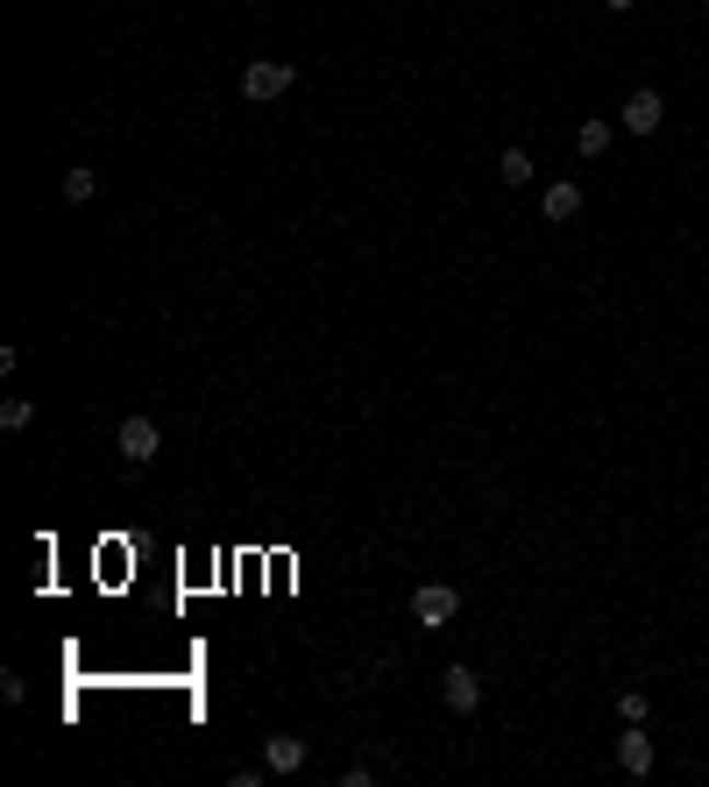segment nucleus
<instances>
[{"mask_svg": "<svg viewBox=\"0 0 709 787\" xmlns=\"http://www.w3.org/2000/svg\"><path fill=\"white\" fill-rule=\"evenodd\" d=\"M298 85V71L284 65V57H255L249 71H241V100H255V107H270V100H284Z\"/></svg>", "mask_w": 709, "mask_h": 787, "instance_id": "f257e3e1", "label": "nucleus"}, {"mask_svg": "<svg viewBox=\"0 0 709 787\" xmlns=\"http://www.w3.org/2000/svg\"><path fill=\"white\" fill-rule=\"evenodd\" d=\"M455 617H461V589L455 582H419L412 589V625L441 631V625H455Z\"/></svg>", "mask_w": 709, "mask_h": 787, "instance_id": "f03ea898", "label": "nucleus"}, {"mask_svg": "<svg viewBox=\"0 0 709 787\" xmlns=\"http://www.w3.org/2000/svg\"><path fill=\"white\" fill-rule=\"evenodd\" d=\"M114 447H121V461H157V447H163V426L149 412H135V419H121V433H114Z\"/></svg>", "mask_w": 709, "mask_h": 787, "instance_id": "7ed1b4c3", "label": "nucleus"}, {"mask_svg": "<svg viewBox=\"0 0 709 787\" xmlns=\"http://www.w3.org/2000/svg\"><path fill=\"white\" fill-rule=\"evenodd\" d=\"M441 703L455 709V717H476V703H482V674H476V668H461V660H455V668L441 674Z\"/></svg>", "mask_w": 709, "mask_h": 787, "instance_id": "20e7f679", "label": "nucleus"}, {"mask_svg": "<svg viewBox=\"0 0 709 787\" xmlns=\"http://www.w3.org/2000/svg\"><path fill=\"white\" fill-rule=\"evenodd\" d=\"M617 121H625L631 135H660V121H667V100H660L653 85H639V93H631L625 107H617Z\"/></svg>", "mask_w": 709, "mask_h": 787, "instance_id": "39448f33", "label": "nucleus"}, {"mask_svg": "<svg viewBox=\"0 0 709 787\" xmlns=\"http://www.w3.org/2000/svg\"><path fill=\"white\" fill-rule=\"evenodd\" d=\"M617 766H625L631 780H645V774H653V738H645L639 723H625V738H617Z\"/></svg>", "mask_w": 709, "mask_h": 787, "instance_id": "423d86ee", "label": "nucleus"}, {"mask_svg": "<svg viewBox=\"0 0 709 787\" xmlns=\"http://www.w3.org/2000/svg\"><path fill=\"white\" fill-rule=\"evenodd\" d=\"M306 760H312V745H306V738H270V745H263V766H270V774H306Z\"/></svg>", "mask_w": 709, "mask_h": 787, "instance_id": "0eeeda50", "label": "nucleus"}, {"mask_svg": "<svg viewBox=\"0 0 709 787\" xmlns=\"http://www.w3.org/2000/svg\"><path fill=\"white\" fill-rule=\"evenodd\" d=\"M539 214H547V220H575V214H582V185H568V178H553V185L539 192Z\"/></svg>", "mask_w": 709, "mask_h": 787, "instance_id": "6e6552de", "label": "nucleus"}, {"mask_svg": "<svg viewBox=\"0 0 709 787\" xmlns=\"http://www.w3.org/2000/svg\"><path fill=\"white\" fill-rule=\"evenodd\" d=\"M65 199L71 206H93L100 199V171H93V163H71V171H65Z\"/></svg>", "mask_w": 709, "mask_h": 787, "instance_id": "1a4fd4ad", "label": "nucleus"}, {"mask_svg": "<svg viewBox=\"0 0 709 787\" xmlns=\"http://www.w3.org/2000/svg\"><path fill=\"white\" fill-rule=\"evenodd\" d=\"M496 178H504V185H533V149L511 142L504 157H496Z\"/></svg>", "mask_w": 709, "mask_h": 787, "instance_id": "9d476101", "label": "nucleus"}, {"mask_svg": "<svg viewBox=\"0 0 709 787\" xmlns=\"http://www.w3.org/2000/svg\"><path fill=\"white\" fill-rule=\"evenodd\" d=\"M575 149H582V157H603V149H610V121H582V128H575Z\"/></svg>", "mask_w": 709, "mask_h": 787, "instance_id": "9b49d317", "label": "nucleus"}, {"mask_svg": "<svg viewBox=\"0 0 709 787\" xmlns=\"http://www.w3.org/2000/svg\"><path fill=\"white\" fill-rule=\"evenodd\" d=\"M28 419H36V404H28V398H8V404H0V426H8V433H22Z\"/></svg>", "mask_w": 709, "mask_h": 787, "instance_id": "f8f14e48", "label": "nucleus"}, {"mask_svg": "<svg viewBox=\"0 0 709 787\" xmlns=\"http://www.w3.org/2000/svg\"><path fill=\"white\" fill-rule=\"evenodd\" d=\"M617 717H625V723H645V695L625 688V695H617Z\"/></svg>", "mask_w": 709, "mask_h": 787, "instance_id": "ddd939ff", "label": "nucleus"}, {"mask_svg": "<svg viewBox=\"0 0 709 787\" xmlns=\"http://www.w3.org/2000/svg\"><path fill=\"white\" fill-rule=\"evenodd\" d=\"M631 8H639V0H610V14H631Z\"/></svg>", "mask_w": 709, "mask_h": 787, "instance_id": "4468645a", "label": "nucleus"}, {"mask_svg": "<svg viewBox=\"0 0 709 787\" xmlns=\"http://www.w3.org/2000/svg\"><path fill=\"white\" fill-rule=\"evenodd\" d=\"M702 8H709V0H702Z\"/></svg>", "mask_w": 709, "mask_h": 787, "instance_id": "2eb2a0df", "label": "nucleus"}]
</instances>
